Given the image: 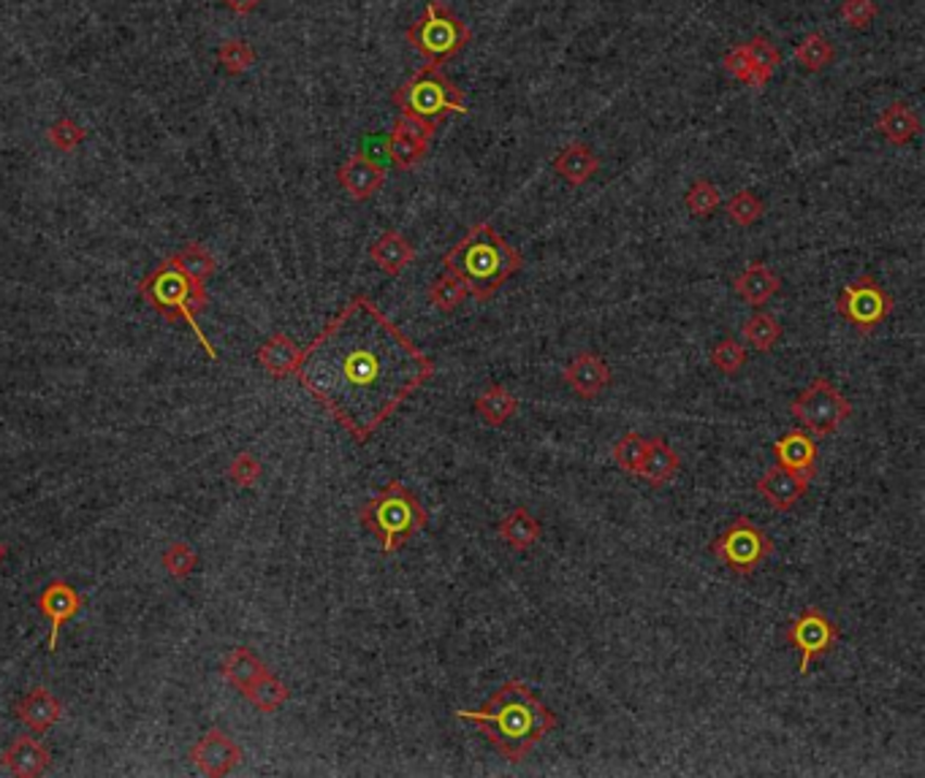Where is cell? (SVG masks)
I'll return each mask as SVG.
<instances>
[{"mask_svg":"<svg viewBox=\"0 0 925 778\" xmlns=\"http://www.w3.org/2000/svg\"><path fill=\"white\" fill-rule=\"evenodd\" d=\"M437 364L359 293L302 348L297 380L359 446L435 377Z\"/></svg>","mask_w":925,"mask_h":778,"instance_id":"cell-1","label":"cell"},{"mask_svg":"<svg viewBox=\"0 0 925 778\" xmlns=\"http://www.w3.org/2000/svg\"><path fill=\"white\" fill-rule=\"evenodd\" d=\"M457 719L484 732L486 741L511 763H524L538 743L560 725L524 681L502 683L480 711H457Z\"/></svg>","mask_w":925,"mask_h":778,"instance_id":"cell-2","label":"cell"},{"mask_svg":"<svg viewBox=\"0 0 925 778\" xmlns=\"http://www.w3.org/2000/svg\"><path fill=\"white\" fill-rule=\"evenodd\" d=\"M440 263L467 283L470 296L489 301L513 274L522 272L524 255L511 248L491 223H475Z\"/></svg>","mask_w":925,"mask_h":778,"instance_id":"cell-3","label":"cell"},{"mask_svg":"<svg viewBox=\"0 0 925 778\" xmlns=\"http://www.w3.org/2000/svg\"><path fill=\"white\" fill-rule=\"evenodd\" d=\"M139 296L168 323H188L190 331L199 337L201 348L210 355L212 361L217 359V350L212 348V342L207 339V334L201 331L196 315L207 310L210 304V296H207L204 283L193 279L190 274H185L177 263L163 261L161 266L152 268L145 279L139 283Z\"/></svg>","mask_w":925,"mask_h":778,"instance_id":"cell-4","label":"cell"},{"mask_svg":"<svg viewBox=\"0 0 925 778\" xmlns=\"http://www.w3.org/2000/svg\"><path fill=\"white\" fill-rule=\"evenodd\" d=\"M359 520L366 531L380 540V551L391 556L402 551L404 542H410L415 531L424 529L426 511L402 480H388L380 494H375L361 507Z\"/></svg>","mask_w":925,"mask_h":778,"instance_id":"cell-5","label":"cell"},{"mask_svg":"<svg viewBox=\"0 0 925 778\" xmlns=\"http://www.w3.org/2000/svg\"><path fill=\"white\" fill-rule=\"evenodd\" d=\"M391 101L399 114H413L435 125H440L451 114H470L462 87L448 79L440 65L432 63L421 65L410 79H404L393 90Z\"/></svg>","mask_w":925,"mask_h":778,"instance_id":"cell-6","label":"cell"},{"mask_svg":"<svg viewBox=\"0 0 925 778\" xmlns=\"http://www.w3.org/2000/svg\"><path fill=\"white\" fill-rule=\"evenodd\" d=\"M473 41V30L442 0H429L418 20L408 27V43L432 65L457 58Z\"/></svg>","mask_w":925,"mask_h":778,"instance_id":"cell-7","label":"cell"},{"mask_svg":"<svg viewBox=\"0 0 925 778\" xmlns=\"http://www.w3.org/2000/svg\"><path fill=\"white\" fill-rule=\"evenodd\" d=\"M790 413L803 424L812 437H828L852 415V404L845 393L825 377L809 382L807 391L790 402Z\"/></svg>","mask_w":925,"mask_h":778,"instance_id":"cell-8","label":"cell"},{"mask_svg":"<svg viewBox=\"0 0 925 778\" xmlns=\"http://www.w3.org/2000/svg\"><path fill=\"white\" fill-rule=\"evenodd\" d=\"M771 551H774V542L749 516L733 518L730 526L711 542V553L736 575L758 573Z\"/></svg>","mask_w":925,"mask_h":778,"instance_id":"cell-9","label":"cell"},{"mask_svg":"<svg viewBox=\"0 0 925 778\" xmlns=\"http://www.w3.org/2000/svg\"><path fill=\"white\" fill-rule=\"evenodd\" d=\"M896 301L872 274H861L836 296V312L855 328L858 334H872L883 326L893 312Z\"/></svg>","mask_w":925,"mask_h":778,"instance_id":"cell-10","label":"cell"},{"mask_svg":"<svg viewBox=\"0 0 925 778\" xmlns=\"http://www.w3.org/2000/svg\"><path fill=\"white\" fill-rule=\"evenodd\" d=\"M839 635H841L839 627H836V624L830 622V618L825 616L820 607L809 605L807 611H803L801 616H798L785 632L790 649H796L798 654H801V665H798V673H801V676H807L809 667H812V662L828 654V651L834 649L836 643H839Z\"/></svg>","mask_w":925,"mask_h":778,"instance_id":"cell-11","label":"cell"},{"mask_svg":"<svg viewBox=\"0 0 925 778\" xmlns=\"http://www.w3.org/2000/svg\"><path fill=\"white\" fill-rule=\"evenodd\" d=\"M196 768L210 778L228 776L239 763H242V746L223 730H210L190 752Z\"/></svg>","mask_w":925,"mask_h":778,"instance_id":"cell-12","label":"cell"},{"mask_svg":"<svg viewBox=\"0 0 925 778\" xmlns=\"http://www.w3.org/2000/svg\"><path fill=\"white\" fill-rule=\"evenodd\" d=\"M82 607H85V600H82L79 591L71 584H65V580H52V584H47V589L38 594V611L52 624V629H49V651H52V654L58 651V635L60 629H63V624H68L71 618L79 616Z\"/></svg>","mask_w":925,"mask_h":778,"instance_id":"cell-13","label":"cell"},{"mask_svg":"<svg viewBox=\"0 0 925 778\" xmlns=\"http://www.w3.org/2000/svg\"><path fill=\"white\" fill-rule=\"evenodd\" d=\"M337 183L353 201H370L386 185V168L366 152H353L337 168Z\"/></svg>","mask_w":925,"mask_h":778,"instance_id":"cell-14","label":"cell"},{"mask_svg":"<svg viewBox=\"0 0 925 778\" xmlns=\"http://www.w3.org/2000/svg\"><path fill=\"white\" fill-rule=\"evenodd\" d=\"M807 489H809V478L792 473V469L779 467V464L765 469L763 478L758 480V494L763 497L765 505L774 507V511L779 513L796 507L798 502L803 500V494H807Z\"/></svg>","mask_w":925,"mask_h":778,"instance_id":"cell-15","label":"cell"},{"mask_svg":"<svg viewBox=\"0 0 925 778\" xmlns=\"http://www.w3.org/2000/svg\"><path fill=\"white\" fill-rule=\"evenodd\" d=\"M571 391L582 399H595L611 386V366L598 353H582L562 372Z\"/></svg>","mask_w":925,"mask_h":778,"instance_id":"cell-16","label":"cell"},{"mask_svg":"<svg viewBox=\"0 0 925 778\" xmlns=\"http://www.w3.org/2000/svg\"><path fill=\"white\" fill-rule=\"evenodd\" d=\"M0 763L9 768L11 776L36 778L49 768V763H52V754H49V749L43 746L38 738L22 736V738H14V741H11L9 746L3 749V754H0Z\"/></svg>","mask_w":925,"mask_h":778,"instance_id":"cell-17","label":"cell"},{"mask_svg":"<svg viewBox=\"0 0 925 778\" xmlns=\"http://www.w3.org/2000/svg\"><path fill=\"white\" fill-rule=\"evenodd\" d=\"M774 456L779 467L812 480L814 464H817V442L803 429H792L774 442Z\"/></svg>","mask_w":925,"mask_h":778,"instance_id":"cell-18","label":"cell"},{"mask_svg":"<svg viewBox=\"0 0 925 778\" xmlns=\"http://www.w3.org/2000/svg\"><path fill=\"white\" fill-rule=\"evenodd\" d=\"M14 714L27 730L41 736V732H49L58 725L60 716H63V705H60V700L54 698L47 687H36L16 703Z\"/></svg>","mask_w":925,"mask_h":778,"instance_id":"cell-19","label":"cell"},{"mask_svg":"<svg viewBox=\"0 0 925 778\" xmlns=\"http://www.w3.org/2000/svg\"><path fill=\"white\" fill-rule=\"evenodd\" d=\"M733 288H736V293L741 296L747 304L763 306L765 301L774 299V296L779 293L782 279L779 274H776L774 268L765 266L763 261H749L747 266H743V272L736 274Z\"/></svg>","mask_w":925,"mask_h":778,"instance_id":"cell-20","label":"cell"},{"mask_svg":"<svg viewBox=\"0 0 925 778\" xmlns=\"http://www.w3.org/2000/svg\"><path fill=\"white\" fill-rule=\"evenodd\" d=\"M600 158L595 155V150L584 141H573V145L562 147L554 155V172L565 179L573 188H582L589 179L598 174Z\"/></svg>","mask_w":925,"mask_h":778,"instance_id":"cell-21","label":"cell"},{"mask_svg":"<svg viewBox=\"0 0 925 778\" xmlns=\"http://www.w3.org/2000/svg\"><path fill=\"white\" fill-rule=\"evenodd\" d=\"M921 117L915 109L904 101H893L890 106L883 109L877 117V134L893 147H904L921 136Z\"/></svg>","mask_w":925,"mask_h":778,"instance_id":"cell-22","label":"cell"},{"mask_svg":"<svg viewBox=\"0 0 925 778\" xmlns=\"http://www.w3.org/2000/svg\"><path fill=\"white\" fill-rule=\"evenodd\" d=\"M370 259L375 261V266L380 268L388 277H397L402 274L410 263L415 261V248L410 244V239L399 231H383L380 237L372 242Z\"/></svg>","mask_w":925,"mask_h":778,"instance_id":"cell-23","label":"cell"},{"mask_svg":"<svg viewBox=\"0 0 925 778\" xmlns=\"http://www.w3.org/2000/svg\"><path fill=\"white\" fill-rule=\"evenodd\" d=\"M259 364L264 366L266 375L277 377V380H283V377L293 375L299 366V359H302V348H299L297 342H293L288 334L277 331L272 334L270 339H266L264 344L259 348Z\"/></svg>","mask_w":925,"mask_h":778,"instance_id":"cell-24","label":"cell"},{"mask_svg":"<svg viewBox=\"0 0 925 778\" xmlns=\"http://www.w3.org/2000/svg\"><path fill=\"white\" fill-rule=\"evenodd\" d=\"M678 467H682V462H678V453L673 451V448L667 446L662 437H651L649 446H646L643 462H640L635 478L646 480L649 486H665L667 480L676 478Z\"/></svg>","mask_w":925,"mask_h":778,"instance_id":"cell-25","label":"cell"},{"mask_svg":"<svg viewBox=\"0 0 925 778\" xmlns=\"http://www.w3.org/2000/svg\"><path fill=\"white\" fill-rule=\"evenodd\" d=\"M497 535L505 542L511 551H529L535 542L543 535V526L540 520L527 511V507H513L505 518L497 526Z\"/></svg>","mask_w":925,"mask_h":778,"instance_id":"cell-26","label":"cell"},{"mask_svg":"<svg viewBox=\"0 0 925 778\" xmlns=\"http://www.w3.org/2000/svg\"><path fill=\"white\" fill-rule=\"evenodd\" d=\"M475 413L480 415V421H484L486 426H495L497 429V426L508 424V421L518 413V399L513 397L505 386L491 382V386H486L484 391L478 393V399H475Z\"/></svg>","mask_w":925,"mask_h":778,"instance_id":"cell-27","label":"cell"},{"mask_svg":"<svg viewBox=\"0 0 925 778\" xmlns=\"http://www.w3.org/2000/svg\"><path fill=\"white\" fill-rule=\"evenodd\" d=\"M221 673L234 689L245 692L250 683H255L261 676H264V673H270V670H266L264 662H261L259 656H255L250 649H234L232 654L223 660Z\"/></svg>","mask_w":925,"mask_h":778,"instance_id":"cell-28","label":"cell"},{"mask_svg":"<svg viewBox=\"0 0 925 778\" xmlns=\"http://www.w3.org/2000/svg\"><path fill=\"white\" fill-rule=\"evenodd\" d=\"M470 296L467 283H464L462 277H459L457 272H451V268H442L440 277L435 279V283L429 285V301L432 306H435L437 312H442V315H451V312H457L459 306L464 304V299Z\"/></svg>","mask_w":925,"mask_h":778,"instance_id":"cell-29","label":"cell"},{"mask_svg":"<svg viewBox=\"0 0 925 778\" xmlns=\"http://www.w3.org/2000/svg\"><path fill=\"white\" fill-rule=\"evenodd\" d=\"M242 694L250 700L253 708L261 711V714H275V711L280 708V705H286V700L291 698L286 683H283L277 676H272V673H264V676H261L255 683H250Z\"/></svg>","mask_w":925,"mask_h":778,"instance_id":"cell-30","label":"cell"},{"mask_svg":"<svg viewBox=\"0 0 925 778\" xmlns=\"http://www.w3.org/2000/svg\"><path fill=\"white\" fill-rule=\"evenodd\" d=\"M796 60L803 71H823L825 65L834 63L836 49L823 33H807L796 47Z\"/></svg>","mask_w":925,"mask_h":778,"instance_id":"cell-31","label":"cell"},{"mask_svg":"<svg viewBox=\"0 0 925 778\" xmlns=\"http://www.w3.org/2000/svg\"><path fill=\"white\" fill-rule=\"evenodd\" d=\"M741 331L749 348H754L758 353H768L782 339V323L774 315H768V312H758V315H752L743 323Z\"/></svg>","mask_w":925,"mask_h":778,"instance_id":"cell-32","label":"cell"},{"mask_svg":"<svg viewBox=\"0 0 925 778\" xmlns=\"http://www.w3.org/2000/svg\"><path fill=\"white\" fill-rule=\"evenodd\" d=\"M722 65H725L727 74L733 76V79H738L741 85L754 87V90H763L765 85H768L771 76L763 74V71L758 68V65L752 63V58H749L747 47L743 43H738V47H733L730 52H725V58H722Z\"/></svg>","mask_w":925,"mask_h":778,"instance_id":"cell-33","label":"cell"},{"mask_svg":"<svg viewBox=\"0 0 925 778\" xmlns=\"http://www.w3.org/2000/svg\"><path fill=\"white\" fill-rule=\"evenodd\" d=\"M168 261L177 263V266L183 268L185 274H190V277L199 279V283H207V279H210L217 268L215 255H212L210 250H207L204 244H199V242L185 244L179 253L168 255Z\"/></svg>","mask_w":925,"mask_h":778,"instance_id":"cell-34","label":"cell"},{"mask_svg":"<svg viewBox=\"0 0 925 778\" xmlns=\"http://www.w3.org/2000/svg\"><path fill=\"white\" fill-rule=\"evenodd\" d=\"M725 212H727V217L736 223V226L749 228V226H754V223L763 221L765 204L758 193H752V190H738V193L730 196Z\"/></svg>","mask_w":925,"mask_h":778,"instance_id":"cell-35","label":"cell"},{"mask_svg":"<svg viewBox=\"0 0 925 778\" xmlns=\"http://www.w3.org/2000/svg\"><path fill=\"white\" fill-rule=\"evenodd\" d=\"M684 204H687V210L692 212L695 217L705 221V217H711L722 206V193L709 179H695V185L687 190V196H684Z\"/></svg>","mask_w":925,"mask_h":778,"instance_id":"cell-36","label":"cell"},{"mask_svg":"<svg viewBox=\"0 0 925 778\" xmlns=\"http://www.w3.org/2000/svg\"><path fill=\"white\" fill-rule=\"evenodd\" d=\"M426 150H429V147L408 139V136H402L393 128L391 134L386 136V155L391 158V163L397 168H413L415 163H421V158L426 155Z\"/></svg>","mask_w":925,"mask_h":778,"instance_id":"cell-37","label":"cell"},{"mask_svg":"<svg viewBox=\"0 0 925 778\" xmlns=\"http://www.w3.org/2000/svg\"><path fill=\"white\" fill-rule=\"evenodd\" d=\"M217 63L223 65L226 74L239 76L248 68H253L255 52L248 41H242V38H228V41L217 49Z\"/></svg>","mask_w":925,"mask_h":778,"instance_id":"cell-38","label":"cell"},{"mask_svg":"<svg viewBox=\"0 0 925 778\" xmlns=\"http://www.w3.org/2000/svg\"><path fill=\"white\" fill-rule=\"evenodd\" d=\"M161 564L172 578L183 580L188 578L196 567H199V553H196L188 542H172V545L163 551Z\"/></svg>","mask_w":925,"mask_h":778,"instance_id":"cell-39","label":"cell"},{"mask_svg":"<svg viewBox=\"0 0 925 778\" xmlns=\"http://www.w3.org/2000/svg\"><path fill=\"white\" fill-rule=\"evenodd\" d=\"M711 364H714L722 375H736V372H741L743 364H747V350L733 337H725L711 348Z\"/></svg>","mask_w":925,"mask_h":778,"instance_id":"cell-40","label":"cell"},{"mask_svg":"<svg viewBox=\"0 0 925 778\" xmlns=\"http://www.w3.org/2000/svg\"><path fill=\"white\" fill-rule=\"evenodd\" d=\"M646 446H649V440H646L643 435H635V431L624 435L622 440H618L616 446H614V462H616V467H622L624 473H629V475L638 473L640 462H643Z\"/></svg>","mask_w":925,"mask_h":778,"instance_id":"cell-41","label":"cell"},{"mask_svg":"<svg viewBox=\"0 0 925 778\" xmlns=\"http://www.w3.org/2000/svg\"><path fill=\"white\" fill-rule=\"evenodd\" d=\"M85 136H87L85 128L71 117H60L58 123L49 125L47 130V141L60 152H74L76 147L85 141Z\"/></svg>","mask_w":925,"mask_h":778,"instance_id":"cell-42","label":"cell"},{"mask_svg":"<svg viewBox=\"0 0 925 778\" xmlns=\"http://www.w3.org/2000/svg\"><path fill=\"white\" fill-rule=\"evenodd\" d=\"M261 473H264V467H261V462L253 453H239V456H234L232 464H228L226 478L232 480L234 486H239V489H253V486L259 484Z\"/></svg>","mask_w":925,"mask_h":778,"instance_id":"cell-43","label":"cell"},{"mask_svg":"<svg viewBox=\"0 0 925 778\" xmlns=\"http://www.w3.org/2000/svg\"><path fill=\"white\" fill-rule=\"evenodd\" d=\"M841 20L852 30H868L879 14V5L874 0H841Z\"/></svg>","mask_w":925,"mask_h":778,"instance_id":"cell-44","label":"cell"},{"mask_svg":"<svg viewBox=\"0 0 925 778\" xmlns=\"http://www.w3.org/2000/svg\"><path fill=\"white\" fill-rule=\"evenodd\" d=\"M743 47H747L749 58H752V63L758 65V68L763 71V74L771 76L782 65V52H779V47H776V43L771 41V38L752 36V41H747V43H743Z\"/></svg>","mask_w":925,"mask_h":778,"instance_id":"cell-45","label":"cell"},{"mask_svg":"<svg viewBox=\"0 0 925 778\" xmlns=\"http://www.w3.org/2000/svg\"><path fill=\"white\" fill-rule=\"evenodd\" d=\"M393 130H399L402 136H408V139L418 141V145H432V139H435L437 134V125L435 123H426V120L413 117V114H399L397 123H393Z\"/></svg>","mask_w":925,"mask_h":778,"instance_id":"cell-46","label":"cell"},{"mask_svg":"<svg viewBox=\"0 0 925 778\" xmlns=\"http://www.w3.org/2000/svg\"><path fill=\"white\" fill-rule=\"evenodd\" d=\"M221 3L226 5V9H232L234 14H250V11L259 9L264 0H221Z\"/></svg>","mask_w":925,"mask_h":778,"instance_id":"cell-47","label":"cell"},{"mask_svg":"<svg viewBox=\"0 0 925 778\" xmlns=\"http://www.w3.org/2000/svg\"><path fill=\"white\" fill-rule=\"evenodd\" d=\"M5 553H9V548H5V542H3V540H0V564H3Z\"/></svg>","mask_w":925,"mask_h":778,"instance_id":"cell-48","label":"cell"}]
</instances>
